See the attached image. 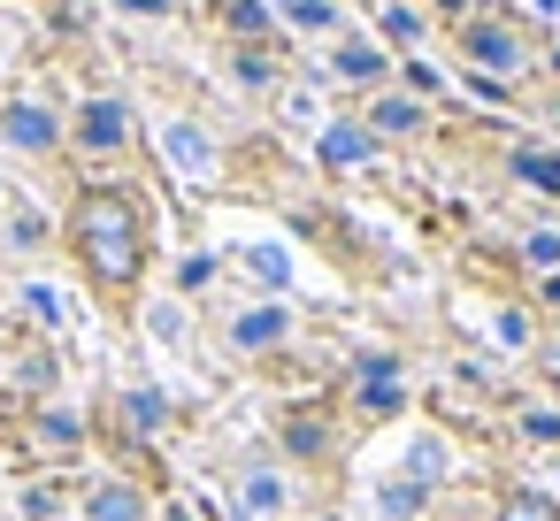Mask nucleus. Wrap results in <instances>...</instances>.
Segmentation results:
<instances>
[{"label":"nucleus","instance_id":"f257e3e1","mask_svg":"<svg viewBox=\"0 0 560 521\" xmlns=\"http://www.w3.org/2000/svg\"><path fill=\"white\" fill-rule=\"evenodd\" d=\"M70 246H78L93 292H101V299H124V292L147 276V200L124 192V185L78 192V208H70Z\"/></svg>","mask_w":560,"mask_h":521},{"label":"nucleus","instance_id":"f03ea898","mask_svg":"<svg viewBox=\"0 0 560 521\" xmlns=\"http://www.w3.org/2000/svg\"><path fill=\"white\" fill-rule=\"evenodd\" d=\"M78 146H93V154H124V146H131V108L108 100V93L85 100V108H78Z\"/></svg>","mask_w":560,"mask_h":521},{"label":"nucleus","instance_id":"7ed1b4c3","mask_svg":"<svg viewBox=\"0 0 560 521\" xmlns=\"http://www.w3.org/2000/svg\"><path fill=\"white\" fill-rule=\"evenodd\" d=\"M0 139L24 146V154H47V146L62 139V123H55V108H39V100H9V108H0Z\"/></svg>","mask_w":560,"mask_h":521},{"label":"nucleus","instance_id":"20e7f679","mask_svg":"<svg viewBox=\"0 0 560 521\" xmlns=\"http://www.w3.org/2000/svg\"><path fill=\"white\" fill-rule=\"evenodd\" d=\"M277 338H292V315H284V307H246V315L231 322V345H238V353H269Z\"/></svg>","mask_w":560,"mask_h":521},{"label":"nucleus","instance_id":"39448f33","mask_svg":"<svg viewBox=\"0 0 560 521\" xmlns=\"http://www.w3.org/2000/svg\"><path fill=\"white\" fill-rule=\"evenodd\" d=\"M85 521H147V498H139L131 483H101V490L85 498Z\"/></svg>","mask_w":560,"mask_h":521},{"label":"nucleus","instance_id":"423d86ee","mask_svg":"<svg viewBox=\"0 0 560 521\" xmlns=\"http://www.w3.org/2000/svg\"><path fill=\"white\" fill-rule=\"evenodd\" d=\"M468 55H476L483 70H514V62H522L514 32H499V24H468Z\"/></svg>","mask_w":560,"mask_h":521},{"label":"nucleus","instance_id":"0eeeda50","mask_svg":"<svg viewBox=\"0 0 560 521\" xmlns=\"http://www.w3.org/2000/svg\"><path fill=\"white\" fill-rule=\"evenodd\" d=\"M323 162H330V169H361V162H369V131H361V123H338V131L323 139Z\"/></svg>","mask_w":560,"mask_h":521},{"label":"nucleus","instance_id":"6e6552de","mask_svg":"<svg viewBox=\"0 0 560 521\" xmlns=\"http://www.w3.org/2000/svg\"><path fill=\"white\" fill-rule=\"evenodd\" d=\"M514 177L537 185V192H560V154H545V146H514Z\"/></svg>","mask_w":560,"mask_h":521},{"label":"nucleus","instance_id":"1a4fd4ad","mask_svg":"<svg viewBox=\"0 0 560 521\" xmlns=\"http://www.w3.org/2000/svg\"><path fill=\"white\" fill-rule=\"evenodd\" d=\"M284 452H300V460H323V452H330V429H323L315 414H292V422H284Z\"/></svg>","mask_w":560,"mask_h":521},{"label":"nucleus","instance_id":"9d476101","mask_svg":"<svg viewBox=\"0 0 560 521\" xmlns=\"http://www.w3.org/2000/svg\"><path fill=\"white\" fill-rule=\"evenodd\" d=\"M491 521H560V506H552L545 490H506Z\"/></svg>","mask_w":560,"mask_h":521},{"label":"nucleus","instance_id":"9b49d317","mask_svg":"<svg viewBox=\"0 0 560 521\" xmlns=\"http://www.w3.org/2000/svg\"><path fill=\"white\" fill-rule=\"evenodd\" d=\"M369 123H376V131H415V123H422V108H415V100H376V108H369Z\"/></svg>","mask_w":560,"mask_h":521},{"label":"nucleus","instance_id":"f8f14e48","mask_svg":"<svg viewBox=\"0 0 560 521\" xmlns=\"http://www.w3.org/2000/svg\"><path fill=\"white\" fill-rule=\"evenodd\" d=\"M277 498H284V490H277V475H246V483H238V513H269Z\"/></svg>","mask_w":560,"mask_h":521},{"label":"nucleus","instance_id":"ddd939ff","mask_svg":"<svg viewBox=\"0 0 560 521\" xmlns=\"http://www.w3.org/2000/svg\"><path fill=\"white\" fill-rule=\"evenodd\" d=\"M170 154H177V169H208V139H200V131H185V123L170 131Z\"/></svg>","mask_w":560,"mask_h":521},{"label":"nucleus","instance_id":"4468645a","mask_svg":"<svg viewBox=\"0 0 560 521\" xmlns=\"http://www.w3.org/2000/svg\"><path fill=\"white\" fill-rule=\"evenodd\" d=\"M39 437H47V445H62V452H70V445H78V437H85V422H78V414H39Z\"/></svg>","mask_w":560,"mask_h":521},{"label":"nucleus","instance_id":"2eb2a0df","mask_svg":"<svg viewBox=\"0 0 560 521\" xmlns=\"http://www.w3.org/2000/svg\"><path fill=\"white\" fill-rule=\"evenodd\" d=\"M338 70H346V78H384V55H369V47H346V55H338Z\"/></svg>","mask_w":560,"mask_h":521},{"label":"nucleus","instance_id":"dca6fc26","mask_svg":"<svg viewBox=\"0 0 560 521\" xmlns=\"http://www.w3.org/2000/svg\"><path fill=\"white\" fill-rule=\"evenodd\" d=\"M361 414H399V383H361Z\"/></svg>","mask_w":560,"mask_h":521},{"label":"nucleus","instance_id":"f3484780","mask_svg":"<svg viewBox=\"0 0 560 521\" xmlns=\"http://www.w3.org/2000/svg\"><path fill=\"white\" fill-rule=\"evenodd\" d=\"M124 406H131V422H139V429H162V399H154V391H131Z\"/></svg>","mask_w":560,"mask_h":521},{"label":"nucleus","instance_id":"a211bd4d","mask_svg":"<svg viewBox=\"0 0 560 521\" xmlns=\"http://www.w3.org/2000/svg\"><path fill=\"white\" fill-rule=\"evenodd\" d=\"M284 16H292V24H315V32H323V24H330V0H284Z\"/></svg>","mask_w":560,"mask_h":521},{"label":"nucleus","instance_id":"6ab92c4d","mask_svg":"<svg viewBox=\"0 0 560 521\" xmlns=\"http://www.w3.org/2000/svg\"><path fill=\"white\" fill-rule=\"evenodd\" d=\"M208 276H215V261H208V253H192V261H185V269H177V284H185V292H200V284H208Z\"/></svg>","mask_w":560,"mask_h":521},{"label":"nucleus","instance_id":"aec40b11","mask_svg":"<svg viewBox=\"0 0 560 521\" xmlns=\"http://www.w3.org/2000/svg\"><path fill=\"white\" fill-rule=\"evenodd\" d=\"M529 261H537V269H552V261H560V238H552V230H537V238H529Z\"/></svg>","mask_w":560,"mask_h":521},{"label":"nucleus","instance_id":"412c9836","mask_svg":"<svg viewBox=\"0 0 560 521\" xmlns=\"http://www.w3.org/2000/svg\"><path fill=\"white\" fill-rule=\"evenodd\" d=\"M522 429L545 437V445H560V414H522Z\"/></svg>","mask_w":560,"mask_h":521},{"label":"nucleus","instance_id":"4be33fe9","mask_svg":"<svg viewBox=\"0 0 560 521\" xmlns=\"http://www.w3.org/2000/svg\"><path fill=\"white\" fill-rule=\"evenodd\" d=\"M238 32H269V16H261V0H238V16H231Z\"/></svg>","mask_w":560,"mask_h":521},{"label":"nucleus","instance_id":"5701e85b","mask_svg":"<svg viewBox=\"0 0 560 521\" xmlns=\"http://www.w3.org/2000/svg\"><path fill=\"white\" fill-rule=\"evenodd\" d=\"M407 85H415V93H438V85H445V78H438V70H430V62H407Z\"/></svg>","mask_w":560,"mask_h":521},{"label":"nucleus","instance_id":"b1692460","mask_svg":"<svg viewBox=\"0 0 560 521\" xmlns=\"http://www.w3.org/2000/svg\"><path fill=\"white\" fill-rule=\"evenodd\" d=\"M545 299H560V276H545Z\"/></svg>","mask_w":560,"mask_h":521},{"label":"nucleus","instance_id":"393cba45","mask_svg":"<svg viewBox=\"0 0 560 521\" xmlns=\"http://www.w3.org/2000/svg\"><path fill=\"white\" fill-rule=\"evenodd\" d=\"M453 9H460V0H453Z\"/></svg>","mask_w":560,"mask_h":521}]
</instances>
